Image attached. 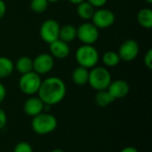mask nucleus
Segmentation results:
<instances>
[{"instance_id":"nucleus-23","label":"nucleus","mask_w":152,"mask_h":152,"mask_svg":"<svg viewBox=\"0 0 152 152\" xmlns=\"http://www.w3.org/2000/svg\"><path fill=\"white\" fill-rule=\"evenodd\" d=\"M13 152H33V149L28 142H20L15 145Z\"/></svg>"},{"instance_id":"nucleus-7","label":"nucleus","mask_w":152,"mask_h":152,"mask_svg":"<svg viewBox=\"0 0 152 152\" xmlns=\"http://www.w3.org/2000/svg\"><path fill=\"white\" fill-rule=\"evenodd\" d=\"M60 25L58 21L53 19L45 20L40 27V37L41 38L48 44L57 40L59 38Z\"/></svg>"},{"instance_id":"nucleus-32","label":"nucleus","mask_w":152,"mask_h":152,"mask_svg":"<svg viewBox=\"0 0 152 152\" xmlns=\"http://www.w3.org/2000/svg\"><path fill=\"white\" fill-rule=\"evenodd\" d=\"M47 1H48V3L49 2H51V3H56V2H59L61 0H47Z\"/></svg>"},{"instance_id":"nucleus-2","label":"nucleus","mask_w":152,"mask_h":152,"mask_svg":"<svg viewBox=\"0 0 152 152\" xmlns=\"http://www.w3.org/2000/svg\"><path fill=\"white\" fill-rule=\"evenodd\" d=\"M57 125V119L53 115L43 112L33 117L31 121V127L33 131L39 135L53 133L56 129Z\"/></svg>"},{"instance_id":"nucleus-13","label":"nucleus","mask_w":152,"mask_h":152,"mask_svg":"<svg viewBox=\"0 0 152 152\" xmlns=\"http://www.w3.org/2000/svg\"><path fill=\"white\" fill-rule=\"evenodd\" d=\"M49 45L50 53L53 57L57 59H65L69 55L70 48L68 43H65L58 38L57 40L52 42Z\"/></svg>"},{"instance_id":"nucleus-14","label":"nucleus","mask_w":152,"mask_h":152,"mask_svg":"<svg viewBox=\"0 0 152 152\" xmlns=\"http://www.w3.org/2000/svg\"><path fill=\"white\" fill-rule=\"evenodd\" d=\"M88 77H89V70L86 68L78 66L72 72V81L77 86H85L88 83Z\"/></svg>"},{"instance_id":"nucleus-17","label":"nucleus","mask_w":152,"mask_h":152,"mask_svg":"<svg viewBox=\"0 0 152 152\" xmlns=\"http://www.w3.org/2000/svg\"><path fill=\"white\" fill-rule=\"evenodd\" d=\"M137 21L138 23L144 28H152V11L150 8L141 9L137 14Z\"/></svg>"},{"instance_id":"nucleus-10","label":"nucleus","mask_w":152,"mask_h":152,"mask_svg":"<svg viewBox=\"0 0 152 152\" xmlns=\"http://www.w3.org/2000/svg\"><path fill=\"white\" fill-rule=\"evenodd\" d=\"M54 65L53 57L49 53H41L33 60V70L38 75L49 73Z\"/></svg>"},{"instance_id":"nucleus-15","label":"nucleus","mask_w":152,"mask_h":152,"mask_svg":"<svg viewBox=\"0 0 152 152\" xmlns=\"http://www.w3.org/2000/svg\"><path fill=\"white\" fill-rule=\"evenodd\" d=\"M77 37V28L73 25H64L60 28L59 39L65 43H69Z\"/></svg>"},{"instance_id":"nucleus-19","label":"nucleus","mask_w":152,"mask_h":152,"mask_svg":"<svg viewBox=\"0 0 152 152\" xmlns=\"http://www.w3.org/2000/svg\"><path fill=\"white\" fill-rule=\"evenodd\" d=\"M14 69L13 62L7 57L0 56V78L9 77Z\"/></svg>"},{"instance_id":"nucleus-5","label":"nucleus","mask_w":152,"mask_h":152,"mask_svg":"<svg viewBox=\"0 0 152 152\" xmlns=\"http://www.w3.org/2000/svg\"><path fill=\"white\" fill-rule=\"evenodd\" d=\"M41 77L34 71L21 75L19 81V87L20 91L27 95H33L37 94L41 85Z\"/></svg>"},{"instance_id":"nucleus-20","label":"nucleus","mask_w":152,"mask_h":152,"mask_svg":"<svg viewBox=\"0 0 152 152\" xmlns=\"http://www.w3.org/2000/svg\"><path fill=\"white\" fill-rule=\"evenodd\" d=\"M94 100H95L96 104L102 108L109 106L110 104H111L115 101L107 90L97 91V94H95Z\"/></svg>"},{"instance_id":"nucleus-30","label":"nucleus","mask_w":152,"mask_h":152,"mask_svg":"<svg viewBox=\"0 0 152 152\" xmlns=\"http://www.w3.org/2000/svg\"><path fill=\"white\" fill-rule=\"evenodd\" d=\"M71 4H80V3H82L83 1H85V0H69Z\"/></svg>"},{"instance_id":"nucleus-26","label":"nucleus","mask_w":152,"mask_h":152,"mask_svg":"<svg viewBox=\"0 0 152 152\" xmlns=\"http://www.w3.org/2000/svg\"><path fill=\"white\" fill-rule=\"evenodd\" d=\"M89 2L94 7H102L108 0H86Z\"/></svg>"},{"instance_id":"nucleus-21","label":"nucleus","mask_w":152,"mask_h":152,"mask_svg":"<svg viewBox=\"0 0 152 152\" xmlns=\"http://www.w3.org/2000/svg\"><path fill=\"white\" fill-rule=\"evenodd\" d=\"M102 61L107 67H115L118 65L120 61V58L118 53L114 51H108L103 54Z\"/></svg>"},{"instance_id":"nucleus-18","label":"nucleus","mask_w":152,"mask_h":152,"mask_svg":"<svg viewBox=\"0 0 152 152\" xmlns=\"http://www.w3.org/2000/svg\"><path fill=\"white\" fill-rule=\"evenodd\" d=\"M94 7L87 1H83L82 3L77 4V15L83 20H89L92 19L93 14L94 12Z\"/></svg>"},{"instance_id":"nucleus-1","label":"nucleus","mask_w":152,"mask_h":152,"mask_svg":"<svg viewBox=\"0 0 152 152\" xmlns=\"http://www.w3.org/2000/svg\"><path fill=\"white\" fill-rule=\"evenodd\" d=\"M65 83L57 77H51L41 82L38 97L45 105L53 106L60 103L66 95Z\"/></svg>"},{"instance_id":"nucleus-16","label":"nucleus","mask_w":152,"mask_h":152,"mask_svg":"<svg viewBox=\"0 0 152 152\" xmlns=\"http://www.w3.org/2000/svg\"><path fill=\"white\" fill-rule=\"evenodd\" d=\"M15 69L21 75L33 71V60L28 56L20 57L15 62Z\"/></svg>"},{"instance_id":"nucleus-9","label":"nucleus","mask_w":152,"mask_h":152,"mask_svg":"<svg viewBox=\"0 0 152 152\" xmlns=\"http://www.w3.org/2000/svg\"><path fill=\"white\" fill-rule=\"evenodd\" d=\"M139 50L140 47L138 43L134 39H128L121 44L118 54L120 60L125 61H132L137 57Z\"/></svg>"},{"instance_id":"nucleus-28","label":"nucleus","mask_w":152,"mask_h":152,"mask_svg":"<svg viewBox=\"0 0 152 152\" xmlns=\"http://www.w3.org/2000/svg\"><path fill=\"white\" fill-rule=\"evenodd\" d=\"M6 12V5L3 0H0V19L4 17Z\"/></svg>"},{"instance_id":"nucleus-31","label":"nucleus","mask_w":152,"mask_h":152,"mask_svg":"<svg viewBox=\"0 0 152 152\" xmlns=\"http://www.w3.org/2000/svg\"><path fill=\"white\" fill-rule=\"evenodd\" d=\"M51 152H64L63 151L60 150V149H55V150H53Z\"/></svg>"},{"instance_id":"nucleus-11","label":"nucleus","mask_w":152,"mask_h":152,"mask_svg":"<svg viewBox=\"0 0 152 152\" xmlns=\"http://www.w3.org/2000/svg\"><path fill=\"white\" fill-rule=\"evenodd\" d=\"M107 91L113 97L114 100L125 98L130 91V86L128 83L122 79H118L111 81L107 88Z\"/></svg>"},{"instance_id":"nucleus-12","label":"nucleus","mask_w":152,"mask_h":152,"mask_svg":"<svg viewBox=\"0 0 152 152\" xmlns=\"http://www.w3.org/2000/svg\"><path fill=\"white\" fill-rule=\"evenodd\" d=\"M45 104L39 97H29L23 105V110L26 115L33 118L43 112Z\"/></svg>"},{"instance_id":"nucleus-4","label":"nucleus","mask_w":152,"mask_h":152,"mask_svg":"<svg viewBox=\"0 0 152 152\" xmlns=\"http://www.w3.org/2000/svg\"><path fill=\"white\" fill-rule=\"evenodd\" d=\"M111 82V75L110 71L102 67H94L89 71L88 84L95 91L107 90Z\"/></svg>"},{"instance_id":"nucleus-3","label":"nucleus","mask_w":152,"mask_h":152,"mask_svg":"<svg viewBox=\"0 0 152 152\" xmlns=\"http://www.w3.org/2000/svg\"><path fill=\"white\" fill-rule=\"evenodd\" d=\"M76 60L79 66L91 69L99 61V53L92 45H83L76 52Z\"/></svg>"},{"instance_id":"nucleus-27","label":"nucleus","mask_w":152,"mask_h":152,"mask_svg":"<svg viewBox=\"0 0 152 152\" xmlns=\"http://www.w3.org/2000/svg\"><path fill=\"white\" fill-rule=\"evenodd\" d=\"M6 96V89H5V86L0 83V103L3 102V101L4 100Z\"/></svg>"},{"instance_id":"nucleus-29","label":"nucleus","mask_w":152,"mask_h":152,"mask_svg":"<svg viewBox=\"0 0 152 152\" xmlns=\"http://www.w3.org/2000/svg\"><path fill=\"white\" fill-rule=\"evenodd\" d=\"M120 152H139L137 149H135L134 147H131V146H128V147H126L124 148L123 150H121Z\"/></svg>"},{"instance_id":"nucleus-33","label":"nucleus","mask_w":152,"mask_h":152,"mask_svg":"<svg viewBox=\"0 0 152 152\" xmlns=\"http://www.w3.org/2000/svg\"><path fill=\"white\" fill-rule=\"evenodd\" d=\"M145 1H146L147 3H149V4H151L152 3V0H145Z\"/></svg>"},{"instance_id":"nucleus-6","label":"nucleus","mask_w":152,"mask_h":152,"mask_svg":"<svg viewBox=\"0 0 152 152\" xmlns=\"http://www.w3.org/2000/svg\"><path fill=\"white\" fill-rule=\"evenodd\" d=\"M77 37L84 45H94L99 37L98 28L90 22H85L77 28Z\"/></svg>"},{"instance_id":"nucleus-25","label":"nucleus","mask_w":152,"mask_h":152,"mask_svg":"<svg viewBox=\"0 0 152 152\" xmlns=\"http://www.w3.org/2000/svg\"><path fill=\"white\" fill-rule=\"evenodd\" d=\"M7 123V117L5 112L0 108V130H2Z\"/></svg>"},{"instance_id":"nucleus-8","label":"nucleus","mask_w":152,"mask_h":152,"mask_svg":"<svg viewBox=\"0 0 152 152\" xmlns=\"http://www.w3.org/2000/svg\"><path fill=\"white\" fill-rule=\"evenodd\" d=\"M115 14L108 9H99L94 11L92 17V23L97 28H107L115 22Z\"/></svg>"},{"instance_id":"nucleus-22","label":"nucleus","mask_w":152,"mask_h":152,"mask_svg":"<svg viewBox=\"0 0 152 152\" xmlns=\"http://www.w3.org/2000/svg\"><path fill=\"white\" fill-rule=\"evenodd\" d=\"M48 6L47 0H31L30 2V9L36 13L44 12Z\"/></svg>"},{"instance_id":"nucleus-24","label":"nucleus","mask_w":152,"mask_h":152,"mask_svg":"<svg viewBox=\"0 0 152 152\" xmlns=\"http://www.w3.org/2000/svg\"><path fill=\"white\" fill-rule=\"evenodd\" d=\"M144 64L145 66L149 69H152V50L150 49L148 50V52L146 53L145 56H144Z\"/></svg>"}]
</instances>
